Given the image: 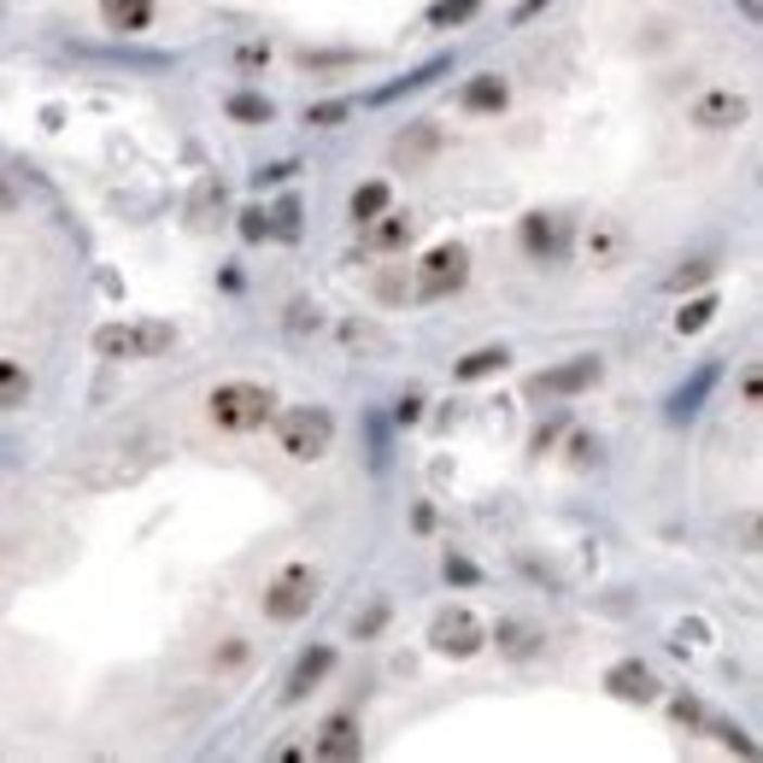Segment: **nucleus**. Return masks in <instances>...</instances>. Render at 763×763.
Listing matches in <instances>:
<instances>
[{
    "label": "nucleus",
    "instance_id": "1",
    "mask_svg": "<svg viewBox=\"0 0 763 763\" xmlns=\"http://www.w3.org/2000/svg\"><path fill=\"white\" fill-rule=\"evenodd\" d=\"M206 411H212V423L224 429V435H253V429H265L270 417H277V394H270L265 382H247V377H236V382H218L206 394Z\"/></svg>",
    "mask_w": 763,
    "mask_h": 763
},
{
    "label": "nucleus",
    "instance_id": "2",
    "mask_svg": "<svg viewBox=\"0 0 763 763\" xmlns=\"http://www.w3.org/2000/svg\"><path fill=\"white\" fill-rule=\"evenodd\" d=\"M277 446L294 465H318V458H329V446H335V417L323 406H288L277 417Z\"/></svg>",
    "mask_w": 763,
    "mask_h": 763
},
{
    "label": "nucleus",
    "instance_id": "3",
    "mask_svg": "<svg viewBox=\"0 0 763 763\" xmlns=\"http://www.w3.org/2000/svg\"><path fill=\"white\" fill-rule=\"evenodd\" d=\"M177 347V329L160 323V318H141V323H100L94 329V353L100 358H124V365H136V358H160Z\"/></svg>",
    "mask_w": 763,
    "mask_h": 763
},
{
    "label": "nucleus",
    "instance_id": "4",
    "mask_svg": "<svg viewBox=\"0 0 763 763\" xmlns=\"http://www.w3.org/2000/svg\"><path fill=\"white\" fill-rule=\"evenodd\" d=\"M265 616L270 623H300V616H311V605H318V570L311 564H288L265 582Z\"/></svg>",
    "mask_w": 763,
    "mask_h": 763
},
{
    "label": "nucleus",
    "instance_id": "5",
    "mask_svg": "<svg viewBox=\"0 0 763 763\" xmlns=\"http://www.w3.org/2000/svg\"><path fill=\"white\" fill-rule=\"evenodd\" d=\"M465 282H470V253L458 247V241H441V247L423 253V265H417V300H446Z\"/></svg>",
    "mask_w": 763,
    "mask_h": 763
},
{
    "label": "nucleus",
    "instance_id": "6",
    "mask_svg": "<svg viewBox=\"0 0 763 763\" xmlns=\"http://www.w3.org/2000/svg\"><path fill=\"white\" fill-rule=\"evenodd\" d=\"M429 646H435L441 658H476L487 646V623L470 605H453V611L435 616V628H429Z\"/></svg>",
    "mask_w": 763,
    "mask_h": 763
},
{
    "label": "nucleus",
    "instance_id": "7",
    "mask_svg": "<svg viewBox=\"0 0 763 763\" xmlns=\"http://www.w3.org/2000/svg\"><path fill=\"white\" fill-rule=\"evenodd\" d=\"M517 247L535 258V265H552V258H564V247H570V224L558 218V212H523V218H517Z\"/></svg>",
    "mask_w": 763,
    "mask_h": 763
},
{
    "label": "nucleus",
    "instance_id": "8",
    "mask_svg": "<svg viewBox=\"0 0 763 763\" xmlns=\"http://www.w3.org/2000/svg\"><path fill=\"white\" fill-rule=\"evenodd\" d=\"M599 377H605V365L594 353H582V358H564V365L529 377V394H535V399H570V394H582V387H594Z\"/></svg>",
    "mask_w": 763,
    "mask_h": 763
},
{
    "label": "nucleus",
    "instance_id": "9",
    "mask_svg": "<svg viewBox=\"0 0 763 763\" xmlns=\"http://www.w3.org/2000/svg\"><path fill=\"white\" fill-rule=\"evenodd\" d=\"M746 118H752V100L740 89H704L687 106V124H699V129H740Z\"/></svg>",
    "mask_w": 763,
    "mask_h": 763
},
{
    "label": "nucleus",
    "instance_id": "10",
    "mask_svg": "<svg viewBox=\"0 0 763 763\" xmlns=\"http://www.w3.org/2000/svg\"><path fill=\"white\" fill-rule=\"evenodd\" d=\"M605 694L611 699H628V704H652L658 699V675L640 664V658H623V664L605 670Z\"/></svg>",
    "mask_w": 763,
    "mask_h": 763
},
{
    "label": "nucleus",
    "instance_id": "11",
    "mask_svg": "<svg viewBox=\"0 0 763 763\" xmlns=\"http://www.w3.org/2000/svg\"><path fill=\"white\" fill-rule=\"evenodd\" d=\"M358 229H365V247H370V253H406L411 236H417V218H411V212H394V206H387V212H377V218L358 224Z\"/></svg>",
    "mask_w": 763,
    "mask_h": 763
},
{
    "label": "nucleus",
    "instance_id": "12",
    "mask_svg": "<svg viewBox=\"0 0 763 763\" xmlns=\"http://www.w3.org/2000/svg\"><path fill=\"white\" fill-rule=\"evenodd\" d=\"M329 670H335V646H311V652H300L294 670H288V682H282V704H300Z\"/></svg>",
    "mask_w": 763,
    "mask_h": 763
},
{
    "label": "nucleus",
    "instance_id": "13",
    "mask_svg": "<svg viewBox=\"0 0 763 763\" xmlns=\"http://www.w3.org/2000/svg\"><path fill=\"white\" fill-rule=\"evenodd\" d=\"M318 758H335V763H347V758H365V734H358V716H329L323 734H318V746H311Z\"/></svg>",
    "mask_w": 763,
    "mask_h": 763
},
{
    "label": "nucleus",
    "instance_id": "14",
    "mask_svg": "<svg viewBox=\"0 0 763 763\" xmlns=\"http://www.w3.org/2000/svg\"><path fill=\"white\" fill-rule=\"evenodd\" d=\"M100 7V24L118 36H141L153 30V0H94Z\"/></svg>",
    "mask_w": 763,
    "mask_h": 763
},
{
    "label": "nucleus",
    "instance_id": "15",
    "mask_svg": "<svg viewBox=\"0 0 763 763\" xmlns=\"http://www.w3.org/2000/svg\"><path fill=\"white\" fill-rule=\"evenodd\" d=\"M506 100H511V82L499 71H482V77H470L458 89V106L465 112H506Z\"/></svg>",
    "mask_w": 763,
    "mask_h": 763
},
{
    "label": "nucleus",
    "instance_id": "16",
    "mask_svg": "<svg viewBox=\"0 0 763 763\" xmlns=\"http://www.w3.org/2000/svg\"><path fill=\"white\" fill-rule=\"evenodd\" d=\"M441 141H446V136H441V124H411L406 136L394 141V160L411 170V165H423L429 153H441Z\"/></svg>",
    "mask_w": 763,
    "mask_h": 763
},
{
    "label": "nucleus",
    "instance_id": "17",
    "mask_svg": "<svg viewBox=\"0 0 763 763\" xmlns=\"http://www.w3.org/2000/svg\"><path fill=\"white\" fill-rule=\"evenodd\" d=\"M30 394H36L30 365H18V358H0V411H18V406H30Z\"/></svg>",
    "mask_w": 763,
    "mask_h": 763
},
{
    "label": "nucleus",
    "instance_id": "18",
    "mask_svg": "<svg viewBox=\"0 0 763 763\" xmlns=\"http://www.w3.org/2000/svg\"><path fill=\"white\" fill-rule=\"evenodd\" d=\"M506 365H511L506 347H476V353H465V358L453 365V377H458V382H482V377H499Z\"/></svg>",
    "mask_w": 763,
    "mask_h": 763
},
{
    "label": "nucleus",
    "instance_id": "19",
    "mask_svg": "<svg viewBox=\"0 0 763 763\" xmlns=\"http://www.w3.org/2000/svg\"><path fill=\"white\" fill-rule=\"evenodd\" d=\"M623 229L616 224H594V236H587V253H594V265H605V270H616L623 265Z\"/></svg>",
    "mask_w": 763,
    "mask_h": 763
},
{
    "label": "nucleus",
    "instance_id": "20",
    "mask_svg": "<svg viewBox=\"0 0 763 763\" xmlns=\"http://www.w3.org/2000/svg\"><path fill=\"white\" fill-rule=\"evenodd\" d=\"M394 206V189L387 182H365V189H353V200H347V212H353V224H370L377 212H387Z\"/></svg>",
    "mask_w": 763,
    "mask_h": 763
},
{
    "label": "nucleus",
    "instance_id": "21",
    "mask_svg": "<svg viewBox=\"0 0 763 763\" xmlns=\"http://www.w3.org/2000/svg\"><path fill=\"white\" fill-rule=\"evenodd\" d=\"M476 12H482V0H435L429 7V30H453V24L476 18Z\"/></svg>",
    "mask_w": 763,
    "mask_h": 763
},
{
    "label": "nucleus",
    "instance_id": "22",
    "mask_svg": "<svg viewBox=\"0 0 763 763\" xmlns=\"http://www.w3.org/2000/svg\"><path fill=\"white\" fill-rule=\"evenodd\" d=\"M716 311H723V306H716V294H699V300H687V306L675 311V329H682V335H699Z\"/></svg>",
    "mask_w": 763,
    "mask_h": 763
},
{
    "label": "nucleus",
    "instance_id": "23",
    "mask_svg": "<svg viewBox=\"0 0 763 763\" xmlns=\"http://www.w3.org/2000/svg\"><path fill=\"white\" fill-rule=\"evenodd\" d=\"M711 277H716V258H711V253H699V258H687V265L675 270L664 288H670V294H687V288H699V282H711Z\"/></svg>",
    "mask_w": 763,
    "mask_h": 763
},
{
    "label": "nucleus",
    "instance_id": "24",
    "mask_svg": "<svg viewBox=\"0 0 763 763\" xmlns=\"http://www.w3.org/2000/svg\"><path fill=\"white\" fill-rule=\"evenodd\" d=\"M711 387H716V365H704V370H699V377H694V382H687V387H682V394H675V417H687V411H699V399H704V394H711Z\"/></svg>",
    "mask_w": 763,
    "mask_h": 763
},
{
    "label": "nucleus",
    "instance_id": "25",
    "mask_svg": "<svg viewBox=\"0 0 763 763\" xmlns=\"http://www.w3.org/2000/svg\"><path fill=\"white\" fill-rule=\"evenodd\" d=\"M229 118L236 124H270V100L265 94H229Z\"/></svg>",
    "mask_w": 763,
    "mask_h": 763
},
{
    "label": "nucleus",
    "instance_id": "26",
    "mask_svg": "<svg viewBox=\"0 0 763 763\" xmlns=\"http://www.w3.org/2000/svg\"><path fill=\"white\" fill-rule=\"evenodd\" d=\"M247 658H253V646L241 640V635H229V640L218 646V652H212V670L229 675V670H241V664H247Z\"/></svg>",
    "mask_w": 763,
    "mask_h": 763
},
{
    "label": "nucleus",
    "instance_id": "27",
    "mask_svg": "<svg viewBox=\"0 0 763 763\" xmlns=\"http://www.w3.org/2000/svg\"><path fill=\"white\" fill-rule=\"evenodd\" d=\"M347 112H353L347 100H318V106L306 112V124H318V129H335L341 118H347Z\"/></svg>",
    "mask_w": 763,
    "mask_h": 763
},
{
    "label": "nucleus",
    "instance_id": "28",
    "mask_svg": "<svg viewBox=\"0 0 763 763\" xmlns=\"http://www.w3.org/2000/svg\"><path fill=\"white\" fill-rule=\"evenodd\" d=\"M740 399H746V406H763V370H758V365H746V377H740Z\"/></svg>",
    "mask_w": 763,
    "mask_h": 763
},
{
    "label": "nucleus",
    "instance_id": "29",
    "mask_svg": "<svg viewBox=\"0 0 763 763\" xmlns=\"http://www.w3.org/2000/svg\"><path fill=\"white\" fill-rule=\"evenodd\" d=\"M270 229H277V236H300V206H294V200H282V206H277V224H270Z\"/></svg>",
    "mask_w": 763,
    "mask_h": 763
},
{
    "label": "nucleus",
    "instance_id": "30",
    "mask_svg": "<svg viewBox=\"0 0 763 763\" xmlns=\"http://www.w3.org/2000/svg\"><path fill=\"white\" fill-rule=\"evenodd\" d=\"M241 236H247V241H265V236H270V218H265V212H241Z\"/></svg>",
    "mask_w": 763,
    "mask_h": 763
},
{
    "label": "nucleus",
    "instance_id": "31",
    "mask_svg": "<svg viewBox=\"0 0 763 763\" xmlns=\"http://www.w3.org/2000/svg\"><path fill=\"white\" fill-rule=\"evenodd\" d=\"M446 582H476V570H470L465 558H446Z\"/></svg>",
    "mask_w": 763,
    "mask_h": 763
},
{
    "label": "nucleus",
    "instance_id": "32",
    "mask_svg": "<svg viewBox=\"0 0 763 763\" xmlns=\"http://www.w3.org/2000/svg\"><path fill=\"white\" fill-rule=\"evenodd\" d=\"M570 453H575V465H587V458H594V453H599V446H594V441H587V435H575V441H570Z\"/></svg>",
    "mask_w": 763,
    "mask_h": 763
},
{
    "label": "nucleus",
    "instance_id": "33",
    "mask_svg": "<svg viewBox=\"0 0 763 763\" xmlns=\"http://www.w3.org/2000/svg\"><path fill=\"white\" fill-rule=\"evenodd\" d=\"M417 417H423V399H417V394L399 399V423H417Z\"/></svg>",
    "mask_w": 763,
    "mask_h": 763
},
{
    "label": "nucleus",
    "instance_id": "34",
    "mask_svg": "<svg viewBox=\"0 0 763 763\" xmlns=\"http://www.w3.org/2000/svg\"><path fill=\"white\" fill-rule=\"evenodd\" d=\"M0 212H18V189H12L7 177H0Z\"/></svg>",
    "mask_w": 763,
    "mask_h": 763
},
{
    "label": "nucleus",
    "instance_id": "35",
    "mask_svg": "<svg viewBox=\"0 0 763 763\" xmlns=\"http://www.w3.org/2000/svg\"><path fill=\"white\" fill-rule=\"evenodd\" d=\"M541 7H546V0H523V7H517V18H535Z\"/></svg>",
    "mask_w": 763,
    "mask_h": 763
}]
</instances>
